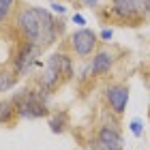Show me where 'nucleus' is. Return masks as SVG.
<instances>
[{
    "label": "nucleus",
    "instance_id": "8",
    "mask_svg": "<svg viewBox=\"0 0 150 150\" xmlns=\"http://www.w3.org/2000/svg\"><path fill=\"white\" fill-rule=\"evenodd\" d=\"M110 67H112V56L107 52H99L97 56L92 58V73H97V75H101V73H107L110 71Z\"/></svg>",
    "mask_w": 150,
    "mask_h": 150
},
{
    "label": "nucleus",
    "instance_id": "17",
    "mask_svg": "<svg viewBox=\"0 0 150 150\" xmlns=\"http://www.w3.org/2000/svg\"><path fill=\"white\" fill-rule=\"evenodd\" d=\"M52 9L56 11V13H64V6H62V4H58V2H54V4H52Z\"/></svg>",
    "mask_w": 150,
    "mask_h": 150
},
{
    "label": "nucleus",
    "instance_id": "1",
    "mask_svg": "<svg viewBox=\"0 0 150 150\" xmlns=\"http://www.w3.org/2000/svg\"><path fill=\"white\" fill-rule=\"evenodd\" d=\"M17 26L24 32L26 41L41 47V50L54 43V39H56V22H54L52 13L39 9V6L24 9L17 15Z\"/></svg>",
    "mask_w": 150,
    "mask_h": 150
},
{
    "label": "nucleus",
    "instance_id": "7",
    "mask_svg": "<svg viewBox=\"0 0 150 150\" xmlns=\"http://www.w3.org/2000/svg\"><path fill=\"white\" fill-rule=\"evenodd\" d=\"M112 9L116 15H120V17H133L135 13H139L142 11V6H139V0H112Z\"/></svg>",
    "mask_w": 150,
    "mask_h": 150
},
{
    "label": "nucleus",
    "instance_id": "9",
    "mask_svg": "<svg viewBox=\"0 0 150 150\" xmlns=\"http://www.w3.org/2000/svg\"><path fill=\"white\" fill-rule=\"evenodd\" d=\"M15 86V75L11 73H0V92L9 90V88Z\"/></svg>",
    "mask_w": 150,
    "mask_h": 150
},
{
    "label": "nucleus",
    "instance_id": "13",
    "mask_svg": "<svg viewBox=\"0 0 150 150\" xmlns=\"http://www.w3.org/2000/svg\"><path fill=\"white\" fill-rule=\"evenodd\" d=\"M131 131H133V135H137V137L142 135V122L139 120H133L131 122Z\"/></svg>",
    "mask_w": 150,
    "mask_h": 150
},
{
    "label": "nucleus",
    "instance_id": "3",
    "mask_svg": "<svg viewBox=\"0 0 150 150\" xmlns=\"http://www.w3.org/2000/svg\"><path fill=\"white\" fill-rule=\"evenodd\" d=\"M71 45H73V50H75L77 56H90L92 50L97 47V35H94L92 30L81 28V30H77V32H73Z\"/></svg>",
    "mask_w": 150,
    "mask_h": 150
},
{
    "label": "nucleus",
    "instance_id": "4",
    "mask_svg": "<svg viewBox=\"0 0 150 150\" xmlns=\"http://www.w3.org/2000/svg\"><path fill=\"white\" fill-rule=\"evenodd\" d=\"M99 148L101 150H122V137L114 127H103L99 131Z\"/></svg>",
    "mask_w": 150,
    "mask_h": 150
},
{
    "label": "nucleus",
    "instance_id": "12",
    "mask_svg": "<svg viewBox=\"0 0 150 150\" xmlns=\"http://www.w3.org/2000/svg\"><path fill=\"white\" fill-rule=\"evenodd\" d=\"M62 120H64V114H60V120H58V118L52 120V131H54V133H60V131L64 129V127H60V125H62Z\"/></svg>",
    "mask_w": 150,
    "mask_h": 150
},
{
    "label": "nucleus",
    "instance_id": "2",
    "mask_svg": "<svg viewBox=\"0 0 150 150\" xmlns=\"http://www.w3.org/2000/svg\"><path fill=\"white\" fill-rule=\"evenodd\" d=\"M13 105L17 107V114L24 116V118H41V116H47L45 97L41 92H35V90H24L22 94H17Z\"/></svg>",
    "mask_w": 150,
    "mask_h": 150
},
{
    "label": "nucleus",
    "instance_id": "11",
    "mask_svg": "<svg viewBox=\"0 0 150 150\" xmlns=\"http://www.w3.org/2000/svg\"><path fill=\"white\" fill-rule=\"evenodd\" d=\"M11 4H13V0H0V22L6 19V15L11 11Z\"/></svg>",
    "mask_w": 150,
    "mask_h": 150
},
{
    "label": "nucleus",
    "instance_id": "15",
    "mask_svg": "<svg viewBox=\"0 0 150 150\" xmlns=\"http://www.w3.org/2000/svg\"><path fill=\"white\" fill-rule=\"evenodd\" d=\"M73 22L77 24V26H84V24H86V19L81 17V15H73Z\"/></svg>",
    "mask_w": 150,
    "mask_h": 150
},
{
    "label": "nucleus",
    "instance_id": "5",
    "mask_svg": "<svg viewBox=\"0 0 150 150\" xmlns=\"http://www.w3.org/2000/svg\"><path fill=\"white\" fill-rule=\"evenodd\" d=\"M39 52H41V47L32 45V43H26L24 50L19 52V58H17V73H28L32 67L37 64Z\"/></svg>",
    "mask_w": 150,
    "mask_h": 150
},
{
    "label": "nucleus",
    "instance_id": "6",
    "mask_svg": "<svg viewBox=\"0 0 150 150\" xmlns=\"http://www.w3.org/2000/svg\"><path fill=\"white\" fill-rule=\"evenodd\" d=\"M105 97H107V101H110L112 110L116 114L125 112L127 101H129V90H127L125 86H110V88H107V92H105Z\"/></svg>",
    "mask_w": 150,
    "mask_h": 150
},
{
    "label": "nucleus",
    "instance_id": "18",
    "mask_svg": "<svg viewBox=\"0 0 150 150\" xmlns=\"http://www.w3.org/2000/svg\"><path fill=\"white\" fill-rule=\"evenodd\" d=\"M86 6H94V4H99V0H81Z\"/></svg>",
    "mask_w": 150,
    "mask_h": 150
},
{
    "label": "nucleus",
    "instance_id": "14",
    "mask_svg": "<svg viewBox=\"0 0 150 150\" xmlns=\"http://www.w3.org/2000/svg\"><path fill=\"white\" fill-rule=\"evenodd\" d=\"M139 6H142V13L150 15V0H139Z\"/></svg>",
    "mask_w": 150,
    "mask_h": 150
},
{
    "label": "nucleus",
    "instance_id": "10",
    "mask_svg": "<svg viewBox=\"0 0 150 150\" xmlns=\"http://www.w3.org/2000/svg\"><path fill=\"white\" fill-rule=\"evenodd\" d=\"M11 114H13V103H11V101H4V103H0V122L9 120Z\"/></svg>",
    "mask_w": 150,
    "mask_h": 150
},
{
    "label": "nucleus",
    "instance_id": "16",
    "mask_svg": "<svg viewBox=\"0 0 150 150\" xmlns=\"http://www.w3.org/2000/svg\"><path fill=\"white\" fill-rule=\"evenodd\" d=\"M112 35H114V32H112V30H107V28H105L103 32H101V39H105V41H110V39H112Z\"/></svg>",
    "mask_w": 150,
    "mask_h": 150
}]
</instances>
